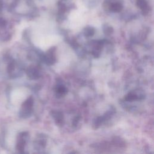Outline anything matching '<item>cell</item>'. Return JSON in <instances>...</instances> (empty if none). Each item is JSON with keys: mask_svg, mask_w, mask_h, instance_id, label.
Here are the masks:
<instances>
[{"mask_svg": "<svg viewBox=\"0 0 154 154\" xmlns=\"http://www.w3.org/2000/svg\"><path fill=\"white\" fill-rule=\"evenodd\" d=\"M55 48H52L51 49H50L46 56H45V61L46 63L49 64V65H51L52 64H54L55 61V54H54V52H55Z\"/></svg>", "mask_w": 154, "mask_h": 154, "instance_id": "4", "label": "cell"}, {"mask_svg": "<svg viewBox=\"0 0 154 154\" xmlns=\"http://www.w3.org/2000/svg\"><path fill=\"white\" fill-rule=\"evenodd\" d=\"M125 99L128 100V101H132V100H137L138 99V96L135 94L134 93H130L129 94H128Z\"/></svg>", "mask_w": 154, "mask_h": 154, "instance_id": "10", "label": "cell"}, {"mask_svg": "<svg viewBox=\"0 0 154 154\" xmlns=\"http://www.w3.org/2000/svg\"><path fill=\"white\" fill-rule=\"evenodd\" d=\"M113 29H112V28L109 26H105V28L104 29V32L107 34H111L112 32Z\"/></svg>", "mask_w": 154, "mask_h": 154, "instance_id": "11", "label": "cell"}, {"mask_svg": "<svg viewBox=\"0 0 154 154\" xmlns=\"http://www.w3.org/2000/svg\"><path fill=\"white\" fill-rule=\"evenodd\" d=\"M25 134H26V133H22V134H20L19 135V138L17 141L16 147H17V150L20 152H22L24 149V147H25V137L26 135Z\"/></svg>", "mask_w": 154, "mask_h": 154, "instance_id": "5", "label": "cell"}, {"mask_svg": "<svg viewBox=\"0 0 154 154\" xmlns=\"http://www.w3.org/2000/svg\"><path fill=\"white\" fill-rule=\"evenodd\" d=\"M28 76L32 79H35L38 78L39 76V72L35 68H29L27 71Z\"/></svg>", "mask_w": 154, "mask_h": 154, "instance_id": "7", "label": "cell"}, {"mask_svg": "<svg viewBox=\"0 0 154 154\" xmlns=\"http://www.w3.org/2000/svg\"><path fill=\"white\" fill-rule=\"evenodd\" d=\"M137 7L141 10L144 14H146L149 11V5L147 0H137Z\"/></svg>", "mask_w": 154, "mask_h": 154, "instance_id": "3", "label": "cell"}, {"mask_svg": "<svg viewBox=\"0 0 154 154\" xmlns=\"http://www.w3.org/2000/svg\"><path fill=\"white\" fill-rule=\"evenodd\" d=\"M52 117L55 119V122L58 125H61L63 123V115L61 112L53 111Z\"/></svg>", "mask_w": 154, "mask_h": 154, "instance_id": "6", "label": "cell"}, {"mask_svg": "<svg viewBox=\"0 0 154 154\" xmlns=\"http://www.w3.org/2000/svg\"><path fill=\"white\" fill-rule=\"evenodd\" d=\"M32 105L33 99L32 97H29L22 104L20 111V115L23 117H26L30 115L32 111Z\"/></svg>", "mask_w": 154, "mask_h": 154, "instance_id": "2", "label": "cell"}, {"mask_svg": "<svg viewBox=\"0 0 154 154\" xmlns=\"http://www.w3.org/2000/svg\"><path fill=\"white\" fill-rule=\"evenodd\" d=\"M105 7L108 8L110 11L119 13L123 9V3L120 0H106L104 2Z\"/></svg>", "mask_w": 154, "mask_h": 154, "instance_id": "1", "label": "cell"}, {"mask_svg": "<svg viewBox=\"0 0 154 154\" xmlns=\"http://www.w3.org/2000/svg\"><path fill=\"white\" fill-rule=\"evenodd\" d=\"M94 33V29L91 26L86 27L84 29V34L87 37L91 36Z\"/></svg>", "mask_w": 154, "mask_h": 154, "instance_id": "8", "label": "cell"}, {"mask_svg": "<svg viewBox=\"0 0 154 154\" xmlns=\"http://www.w3.org/2000/svg\"><path fill=\"white\" fill-rule=\"evenodd\" d=\"M56 92L58 94L60 95V96H62V95H64L67 92V90L66 88H65L64 86H63V85H58L57 87V89H56Z\"/></svg>", "mask_w": 154, "mask_h": 154, "instance_id": "9", "label": "cell"}]
</instances>
